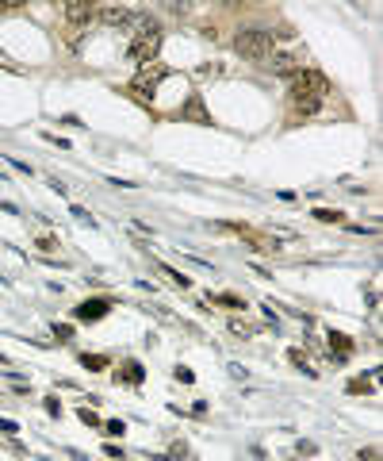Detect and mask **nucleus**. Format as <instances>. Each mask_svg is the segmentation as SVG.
Listing matches in <instances>:
<instances>
[{"instance_id":"nucleus-1","label":"nucleus","mask_w":383,"mask_h":461,"mask_svg":"<svg viewBox=\"0 0 383 461\" xmlns=\"http://www.w3.org/2000/svg\"><path fill=\"white\" fill-rule=\"evenodd\" d=\"M134 23H138V31H134V42H131V50H127V58H131L134 66H150V62L157 58V50H161V27H157V20H150V16H134Z\"/></svg>"},{"instance_id":"nucleus-2","label":"nucleus","mask_w":383,"mask_h":461,"mask_svg":"<svg viewBox=\"0 0 383 461\" xmlns=\"http://www.w3.org/2000/svg\"><path fill=\"white\" fill-rule=\"evenodd\" d=\"M330 97V77L318 69H299L291 73V100H326Z\"/></svg>"},{"instance_id":"nucleus-3","label":"nucleus","mask_w":383,"mask_h":461,"mask_svg":"<svg viewBox=\"0 0 383 461\" xmlns=\"http://www.w3.org/2000/svg\"><path fill=\"white\" fill-rule=\"evenodd\" d=\"M234 50H238L241 58H253V62L268 58V54H272V31H268V27H246V31H238Z\"/></svg>"},{"instance_id":"nucleus-4","label":"nucleus","mask_w":383,"mask_h":461,"mask_svg":"<svg viewBox=\"0 0 383 461\" xmlns=\"http://www.w3.org/2000/svg\"><path fill=\"white\" fill-rule=\"evenodd\" d=\"M107 308H111L107 300H85L81 308H73V315H77V319H85V323H92V319H104Z\"/></svg>"},{"instance_id":"nucleus-5","label":"nucleus","mask_w":383,"mask_h":461,"mask_svg":"<svg viewBox=\"0 0 383 461\" xmlns=\"http://www.w3.org/2000/svg\"><path fill=\"white\" fill-rule=\"evenodd\" d=\"M62 12H66V20L73 23L69 31H81L77 23H88V20H92V4H88V0H85V4H81V0H73V4H66Z\"/></svg>"},{"instance_id":"nucleus-6","label":"nucleus","mask_w":383,"mask_h":461,"mask_svg":"<svg viewBox=\"0 0 383 461\" xmlns=\"http://www.w3.org/2000/svg\"><path fill=\"white\" fill-rule=\"evenodd\" d=\"M100 23H107V27H123V23H134V12L131 8H104L100 12Z\"/></svg>"},{"instance_id":"nucleus-7","label":"nucleus","mask_w":383,"mask_h":461,"mask_svg":"<svg viewBox=\"0 0 383 461\" xmlns=\"http://www.w3.org/2000/svg\"><path fill=\"white\" fill-rule=\"evenodd\" d=\"M268 69L272 73H299V62L291 54H268Z\"/></svg>"},{"instance_id":"nucleus-8","label":"nucleus","mask_w":383,"mask_h":461,"mask_svg":"<svg viewBox=\"0 0 383 461\" xmlns=\"http://www.w3.org/2000/svg\"><path fill=\"white\" fill-rule=\"evenodd\" d=\"M230 331H234V334H246V338H253L261 327H257V323H249V319H238V315H234V319H230Z\"/></svg>"},{"instance_id":"nucleus-9","label":"nucleus","mask_w":383,"mask_h":461,"mask_svg":"<svg viewBox=\"0 0 383 461\" xmlns=\"http://www.w3.org/2000/svg\"><path fill=\"white\" fill-rule=\"evenodd\" d=\"M123 381L138 384V381H142V365H138V362H127V365H123Z\"/></svg>"},{"instance_id":"nucleus-10","label":"nucleus","mask_w":383,"mask_h":461,"mask_svg":"<svg viewBox=\"0 0 383 461\" xmlns=\"http://www.w3.org/2000/svg\"><path fill=\"white\" fill-rule=\"evenodd\" d=\"M330 342H334V350H337V358H345V353L353 350V342L345 338V334H330Z\"/></svg>"},{"instance_id":"nucleus-11","label":"nucleus","mask_w":383,"mask_h":461,"mask_svg":"<svg viewBox=\"0 0 383 461\" xmlns=\"http://www.w3.org/2000/svg\"><path fill=\"white\" fill-rule=\"evenodd\" d=\"M291 104H295V108L303 112V116H311V112H318V108H322V100H291Z\"/></svg>"},{"instance_id":"nucleus-12","label":"nucleus","mask_w":383,"mask_h":461,"mask_svg":"<svg viewBox=\"0 0 383 461\" xmlns=\"http://www.w3.org/2000/svg\"><path fill=\"white\" fill-rule=\"evenodd\" d=\"M291 362H295V365H299V369H303L306 377H315V369H311V362H306V358H303V353H299V350H291Z\"/></svg>"},{"instance_id":"nucleus-13","label":"nucleus","mask_w":383,"mask_h":461,"mask_svg":"<svg viewBox=\"0 0 383 461\" xmlns=\"http://www.w3.org/2000/svg\"><path fill=\"white\" fill-rule=\"evenodd\" d=\"M315 219H322V223H337V219H341V212H326V208H318Z\"/></svg>"},{"instance_id":"nucleus-14","label":"nucleus","mask_w":383,"mask_h":461,"mask_svg":"<svg viewBox=\"0 0 383 461\" xmlns=\"http://www.w3.org/2000/svg\"><path fill=\"white\" fill-rule=\"evenodd\" d=\"M85 365H88V369H104V365H107V358H100V353H88V358H85Z\"/></svg>"},{"instance_id":"nucleus-15","label":"nucleus","mask_w":383,"mask_h":461,"mask_svg":"<svg viewBox=\"0 0 383 461\" xmlns=\"http://www.w3.org/2000/svg\"><path fill=\"white\" fill-rule=\"evenodd\" d=\"M356 461H380V450H372V446H364V450L356 453Z\"/></svg>"},{"instance_id":"nucleus-16","label":"nucleus","mask_w":383,"mask_h":461,"mask_svg":"<svg viewBox=\"0 0 383 461\" xmlns=\"http://www.w3.org/2000/svg\"><path fill=\"white\" fill-rule=\"evenodd\" d=\"M215 300H219V304H226V308H241V300H238V296H226V292H222V296H215Z\"/></svg>"},{"instance_id":"nucleus-17","label":"nucleus","mask_w":383,"mask_h":461,"mask_svg":"<svg viewBox=\"0 0 383 461\" xmlns=\"http://www.w3.org/2000/svg\"><path fill=\"white\" fill-rule=\"evenodd\" d=\"M54 334H57V338H62V342H66L69 334H73V327H69V323H57V327H54Z\"/></svg>"},{"instance_id":"nucleus-18","label":"nucleus","mask_w":383,"mask_h":461,"mask_svg":"<svg viewBox=\"0 0 383 461\" xmlns=\"http://www.w3.org/2000/svg\"><path fill=\"white\" fill-rule=\"evenodd\" d=\"M81 419H85L88 427H100V415H96V412H85V408H81Z\"/></svg>"},{"instance_id":"nucleus-19","label":"nucleus","mask_w":383,"mask_h":461,"mask_svg":"<svg viewBox=\"0 0 383 461\" xmlns=\"http://www.w3.org/2000/svg\"><path fill=\"white\" fill-rule=\"evenodd\" d=\"M0 431H4V434H19V427L12 419H0Z\"/></svg>"}]
</instances>
